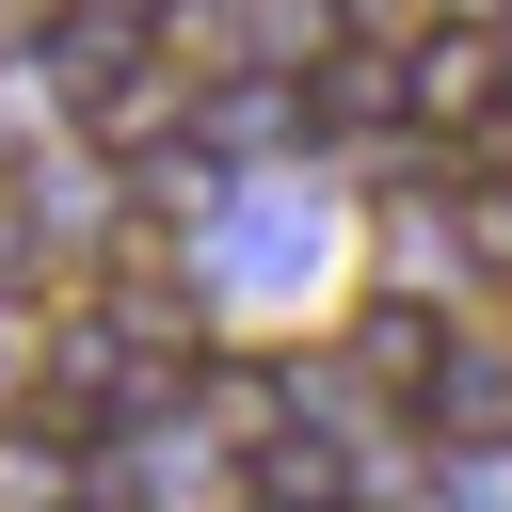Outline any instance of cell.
Returning a JSON list of instances; mask_svg holds the SVG:
<instances>
[{
    "instance_id": "obj_1",
    "label": "cell",
    "mask_w": 512,
    "mask_h": 512,
    "mask_svg": "<svg viewBox=\"0 0 512 512\" xmlns=\"http://www.w3.org/2000/svg\"><path fill=\"white\" fill-rule=\"evenodd\" d=\"M48 80L112 128V144H144V80H160V16L144 0H64V32H48Z\"/></svg>"
},
{
    "instance_id": "obj_2",
    "label": "cell",
    "mask_w": 512,
    "mask_h": 512,
    "mask_svg": "<svg viewBox=\"0 0 512 512\" xmlns=\"http://www.w3.org/2000/svg\"><path fill=\"white\" fill-rule=\"evenodd\" d=\"M432 432H464V448L512 432V352H448V368H432Z\"/></svg>"
}]
</instances>
